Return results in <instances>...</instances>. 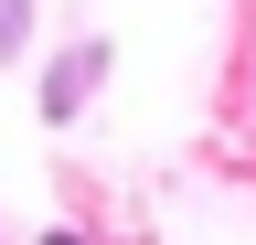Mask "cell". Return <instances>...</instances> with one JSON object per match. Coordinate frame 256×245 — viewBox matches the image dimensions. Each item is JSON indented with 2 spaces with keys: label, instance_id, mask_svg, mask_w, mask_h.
<instances>
[{
  "label": "cell",
  "instance_id": "cell-1",
  "mask_svg": "<svg viewBox=\"0 0 256 245\" xmlns=\"http://www.w3.org/2000/svg\"><path fill=\"white\" fill-rule=\"evenodd\" d=\"M107 75H118V43H107V32L64 43L54 64H43V85H32V117H43V128H75V117H86V96H96Z\"/></svg>",
  "mask_w": 256,
  "mask_h": 245
},
{
  "label": "cell",
  "instance_id": "cell-2",
  "mask_svg": "<svg viewBox=\"0 0 256 245\" xmlns=\"http://www.w3.org/2000/svg\"><path fill=\"white\" fill-rule=\"evenodd\" d=\"M43 43V0H0V64H32Z\"/></svg>",
  "mask_w": 256,
  "mask_h": 245
},
{
  "label": "cell",
  "instance_id": "cell-3",
  "mask_svg": "<svg viewBox=\"0 0 256 245\" xmlns=\"http://www.w3.org/2000/svg\"><path fill=\"white\" fill-rule=\"evenodd\" d=\"M43 245H86V235H75V224H54V235H43Z\"/></svg>",
  "mask_w": 256,
  "mask_h": 245
}]
</instances>
